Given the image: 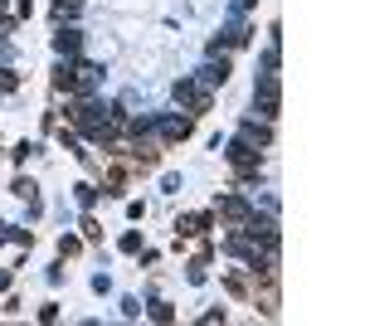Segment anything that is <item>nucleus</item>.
Here are the masks:
<instances>
[{
  "label": "nucleus",
  "instance_id": "1",
  "mask_svg": "<svg viewBox=\"0 0 365 326\" xmlns=\"http://www.w3.org/2000/svg\"><path fill=\"white\" fill-rule=\"evenodd\" d=\"M263 151H254V146H244V141H234L229 151H224V161H229V171H234V180L239 185H249V180H259V171H263V161H259Z\"/></svg>",
  "mask_w": 365,
  "mask_h": 326
},
{
  "label": "nucleus",
  "instance_id": "2",
  "mask_svg": "<svg viewBox=\"0 0 365 326\" xmlns=\"http://www.w3.org/2000/svg\"><path fill=\"white\" fill-rule=\"evenodd\" d=\"M176 103H181L190 117H200V112L214 108V93H209L200 78H181V83H176Z\"/></svg>",
  "mask_w": 365,
  "mask_h": 326
},
{
  "label": "nucleus",
  "instance_id": "3",
  "mask_svg": "<svg viewBox=\"0 0 365 326\" xmlns=\"http://www.w3.org/2000/svg\"><path fill=\"white\" fill-rule=\"evenodd\" d=\"M214 219H219L224 229H239V224H249V219H254V210H249V200H244V195H219Z\"/></svg>",
  "mask_w": 365,
  "mask_h": 326
},
{
  "label": "nucleus",
  "instance_id": "4",
  "mask_svg": "<svg viewBox=\"0 0 365 326\" xmlns=\"http://www.w3.org/2000/svg\"><path fill=\"white\" fill-rule=\"evenodd\" d=\"M69 122H74L83 136H92V141H97V132H102V117H97V108H92L88 98H74V103H69Z\"/></svg>",
  "mask_w": 365,
  "mask_h": 326
},
{
  "label": "nucleus",
  "instance_id": "5",
  "mask_svg": "<svg viewBox=\"0 0 365 326\" xmlns=\"http://www.w3.org/2000/svg\"><path fill=\"white\" fill-rule=\"evenodd\" d=\"M259 108H263V117H277V108H282V83H277L273 69L259 78Z\"/></svg>",
  "mask_w": 365,
  "mask_h": 326
},
{
  "label": "nucleus",
  "instance_id": "6",
  "mask_svg": "<svg viewBox=\"0 0 365 326\" xmlns=\"http://www.w3.org/2000/svg\"><path fill=\"white\" fill-rule=\"evenodd\" d=\"M190 132H195V117H171V122H161V127H156V136H161L166 146H176V141H185Z\"/></svg>",
  "mask_w": 365,
  "mask_h": 326
},
{
  "label": "nucleus",
  "instance_id": "7",
  "mask_svg": "<svg viewBox=\"0 0 365 326\" xmlns=\"http://www.w3.org/2000/svg\"><path fill=\"white\" fill-rule=\"evenodd\" d=\"M239 141H244V146H254V151H263V146H273V132H268V127H259V122H244V127H239Z\"/></svg>",
  "mask_w": 365,
  "mask_h": 326
},
{
  "label": "nucleus",
  "instance_id": "8",
  "mask_svg": "<svg viewBox=\"0 0 365 326\" xmlns=\"http://www.w3.org/2000/svg\"><path fill=\"white\" fill-rule=\"evenodd\" d=\"M69 73H74V88H69V93L88 98V93H92V83H97V69H92V64H74Z\"/></svg>",
  "mask_w": 365,
  "mask_h": 326
},
{
  "label": "nucleus",
  "instance_id": "9",
  "mask_svg": "<svg viewBox=\"0 0 365 326\" xmlns=\"http://www.w3.org/2000/svg\"><path fill=\"white\" fill-rule=\"evenodd\" d=\"M102 195H112V200H117V195H127V166H112V171H107Z\"/></svg>",
  "mask_w": 365,
  "mask_h": 326
},
{
  "label": "nucleus",
  "instance_id": "10",
  "mask_svg": "<svg viewBox=\"0 0 365 326\" xmlns=\"http://www.w3.org/2000/svg\"><path fill=\"white\" fill-rule=\"evenodd\" d=\"M54 49H59V54H78V49H83V34H78V29H59V34H54Z\"/></svg>",
  "mask_w": 365,
  "mask_h": 326
},
{
  "label": "nucleus",
  "instance_id": "11",
  "mask_svg": "<svg viewBox=\"0 0 365 326\" xmlns=\"http://www.w3.org/2000/svg\"><path fill=\"white\" fill-rule=\"evenodd\" d=\"M224 288H229L234 297H249V273H239V268H234V273H224Z\"/></svg>",
  "mask_w": 365,
  "mask_h": 326
},
{
  "label": "nucleus",
  "instance_id": "12",
  "mask_svg": "<svg viewBox=\"0 0 365 326\" xmlns=\"http://www.w3.org/2000/svg\"><path fill=\"white\" fill-rule=\"evenodd\" d=\"M15 195H20V200H29V205H39V195H34V180H25V176L15 180Z\"/></svg>",
  "mask_w": 365,
  "mask_h": 326
},
{
  "label": "nucleus",
  "instance_id": "13",
  "mask_svg": "<svg viewBox=\"0 0 365 326\" xmlns=\"http://www.w3.org/2000/svg\"><path fill=\"white\" fill-rule=\"evenodd\" d=\"M83 10V0H54V15L64 20V15H78Z\"/></svg>",
  "mask_w": 365,
  "mask_h": 326
},
{
  "label": "nucleus",
  "instance_id": "14",
  "mask_svg": "<svg viewBox=\"0 0 365 326\" xmlns=\"http://www.w3.org/2000/svg\"><path fill=\"white\" fill-rule=\"evenodd\" d=\"M151 322H176V307H166V302H156V307H151Z\"/></svg>",
  "mask_w": 365,
  "mask_h": 326
},
{
  "label": "nucleus",
  "instance_id": "15",
  "mask_svg": "<svg viewBox=\"0 0 365 326\" xmlns=\"http://www.w3.org/2000/svg\"><path fill=\"white\" fill-rule=\"evenodd\" d=\"M15 88H20V78H15L10 69H0V93H15Z\"/></svg>",
  "mask_w": 365,
  "mask_h": 326
},
{
  "label": "nucleus",
  "instance_id": "16",
  "mask_svg": "<svg viewBox=\"0 0 365 326\" xmlns=\"http://www.w3.org/2000/svg\"><path fill=\"white\" fill-rule=\"evenodd\" d=\"M92 200H97V190H92V185H78V205H83V210H92Z\"/></svg>",
  "mask_w": 365,
  "mask_h": 326
},
{
  "label": "nucleus",
  "instance_id": "17",
  "mask_svg": "<svg viewBox=\"0 0 365 326\" xmlns=\"http://www.w3.org/2000/svg\"><path fill=\"white\" fill-rule=\"evenodd\" d=\"M190 229H195V234H205V229H214V215H200V219H190Z\"/></svg>",
  "mask_w": 365,
  "mask_h": 326
},
{
  "label": "nucleus",
  "instance_id": "18",
  "mask_svg": "<svg viewBox=\"0 0 365 326\" xmlns=\"http://www.w3.org/2000/svg\"><path fill=\"white\" fill-rule=\"evenodd\" d=\"M10 29H15V20H10V15H0V44L10 39Z\"/></svg>",
  "mask_w": 365,
  "mask_h": 326
},
{
  "label": "nucleus",
  "instance_id": "19",
  "mask_svg": "<svg viewBox=\"0 0 365 326\" xmlns=\"http://www.w3.org/2000/svg\"><path fill=\"white\" fill-rule=\"evenodd\" d=\"M0 288H5V273H0Z\"/></svg>",
  "mask_w": 365,
  "mask_h": 326
},
{
  "label": "nucleus",
  "instance_id": "20",
  "mask_svg": "<svg viewBox=\"0 0 365 326\" xmlns=\"http://www.w3.org/2000/svg\"><path fill=\"white\" fill-rule=\"evenodd\" d=\"M0 5H5V0H0Z\"/></svg>",
  "mask_w": 365,
  "mask_h": 326
}]
</instances>
